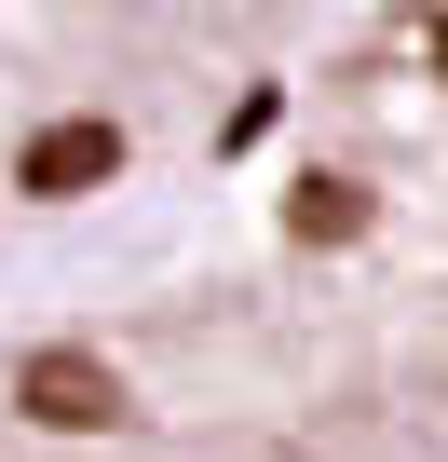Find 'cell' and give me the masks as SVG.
<instances>
[{
    "label": "cell",
    "mask_w": 448,
    "mask_h": 462,
    "mask_svg": "<svg viewBox=\"0 0 448 462\" xmlns=\"http://www.w3.org/2000/svg\"><path fill=\"white\" fill-rule=\"evenodd\" d=\"M14 408H28V421H55V435H96V421H123V381H109L96 354H69V340H55V354H28V367H14Z\"/></svg>",
    "instance_id": "6da1fadb"
},
{
    "label": "cell",
    "mask_w": 448,
    "mask_h": 462,
    "mask_svg": "<svg viewBox=\"0 0 448 462\" xmlns=\"http://www.w3.org/2000/svg\"><path fill=\"white\" fill-rule=\"evenodd\" d=\"M96 177H123V136H109V123H41L28 163H14V190H41V204H69V190H96Z\"/></svg>",
    "instance_id": "7a4b0ae2"
}]
</instances>
